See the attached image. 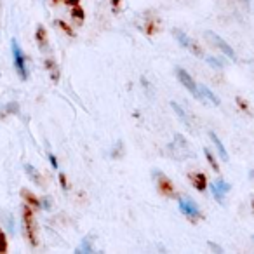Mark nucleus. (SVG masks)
I'll return each instance as SVG.
<instances>
[{
  "label": "nucleus",
  "mask_w": 254,
  "mask_h": 254,
  "mask_svg": "<svg viewBox=\"0 0 254 254\" xmlns=\"http://www.w3.org/2000/svg\"><path fill=\"white\" fill-rule=\"evenodd\" d=\"M155 180H157V187H159V190L162 191L164 195H167V197L174 195V187H173V183H171L169 178H166L162 173H157Z\"/></svg>",
  "instance_id": "8"
},
{
  "label": "nucleus",
  "mask_w": 254,
  "mask_h": 254,
  "mask_svg": "<svg viewBox=\"0 0 254 254\" xmlns=\"http://www.w3.org/2000/svg\"><path fill=\"white\" fill-rule=\"evenodd\" d=\"M171 106H173V110L178 113V117H180V119H181V122L187 124V126H190V117H188V113L185 112V110L181 108V106L178 105V103H171Z\"/></svg>",
  "instance_id": "12"
},
{
  "label": "nucleus",
  "mask_w": 254,
  "mask_h": 254,
  "mask_svg": "<svg viewBox=\"0 0 254 254\" xmlns=\"http://www.w3.org/2000/svg\"><path fill=\"white\" fill-rule=\"evenodd\" d=\"M180 211L190 219H198V218H200V209H198V205L188 197L180 198Z\"/></svg>",
  "instance_id": "6"
},
{
  "label": "nucleus",
  "mask_w": 254,
  "mask_h": 254,
  "mask_svg": "<svg viewBox=\"0 0 254 254\" xmlns=\"http://www.w3.org/2000/svg\"><path fill=\"white\" fill-rule=\"evenodd\" d=\"M11 51H12V58H14L16 71H18V75L23 80H26V78H28V64H26V58H25V54H23L21 47H19L18 40H14V39L11 40Z\"/></svg>",
  "instance_id": "1"
},
{
  "label": "nucleus",
  "mask_w": 254,
  "mask_h": 254,
  "mask_svg": "<svg viewBox=\"0 0 254 254\" xmlns=\"http://www.w3.org/2000/svg\"><path fill=\"white\" fill-rule=\"evenodd\" d=\"M198 99H204V101L211 103V105H214V106H218L219 103H221L218 96H216L209 87H205V85H198Z\"/></svg>",
  "instance_id": "9"
},
{
  "label": "nucleus",
  "mask_w": 254,
  "mask_h": 254,
  "mask_svg": "<svg viewBox=\"0 0 254 254\" xmlns=\"http://www.w3.org/2000/svg\"><path fill=\"white\" fill-rule=\"evenodd\" d=\"M240 2H244L246 5H249V4H251V0H240Z\"/></svg>",
  "instance_id": "26"
},
{
  "label": "nucleus",
  "mask_w": 254,
  "mask_h": 254,
  "mask_svg": "<svg viewBox=\"0 0 254 254\" xmlns=\"http://www.w3.org/2000/svg\"><path fill=\"white\" fill-rule=\"evenodd\" d=\"M75 253H94V249H92L91 247V240H87L85 239L84 242H82V247H77V249H75Z\"/></svg>",
  "instance_id": "14"
},
{
  "label": "nucleus",
  "mask_w": 254,
  "mask_h": 254,
  "mask_svg": "<svg viewBox=\"0 0 254 254\" xmlns=\"http://www.w3.org/2000/svg\"><path fill=\"white\" fill-rule=\"evenodd\" d=\"M173 35H174V39L178 40V42L181 44V46L185 47L187 51H190L191 54H195V56H204V53H202V49L198 47V44L195 42V40H191L190 37L187 35L185 32H181V30H178V28H174L173 30Z\"/></svg>",
  "instance_id": "2"
},
{
  "label": "nucleus",
  "mask_w": 254,
  "mask_h": 254,
  "mask_svg": "<svg viewBox=\"0 0 254 254\" xmlns=\"http://www.w3.org/2000/svg\"><path fill=\"white\" fill-rule=\"evenodd\" d=\"M37 40H39L40 47L46 46V30H44V26H39V28H37Z\"/></svg>",
  "instance_id": "16"
},
{
  "label": "nucleus",
  "mask_w": 254,
  "mask_h": 254,
  "mask_svg": "<svg viewBox=\"0 0 254 254\" xmlns=\"http://www.w3.org/2000/svg\"><path fill=\"white\" fill-rule=\"evenodd\" d=\"M119 2H120V0H112V5H113V7H117V5H119Z\"/></svg>",
  "instance_id": "25"
},
{
  "label": "nucleus",
  "mask_w": 254,
  "mask_h": 254,
  "mask_svg": "<svg viewBox=\"0 0 254 254\" xmlns=\"http://www.w3.org/2000/svg\"><path fill=\"white\" fill-rule=\"evenodd\" d=\"M190 181L195 190H198V191H204L205 187H207V180H205L204 174H190Z\"/></svg>",
  "instance_id": "10"
},
{
  "label": "nucleus",
  "mask_w": 254,
  "mask_h": 254,
  "mask_svg": "<svg viewBox=\"0 0 254 254\" xmlns=\"http://www.w3.org/2000/svg\"><path fill=\"white\" fill-rule=\"evenodd\" d=\"M64 2H66L68 5H77L78 4V0H64Z\"/></svg>",
  "instance_id": "23"
},
{
  "label": "nucleus",
  "mask_w": 254,
  "mask_h": 254,
  "mask_svg": "<svg viewBox=\"0 0 254 254\" xmlns=\"http://www.w3.org/2000/svg\"><path fill=\"white\" fill-rule=\"evenodd\" d=\"M25 197H26V200H28L30 204H33V205H37V202H39L35 197H33V195H30V193H25Z\"/></svg>",
  "instance_id": "21"
},
{
  "label": "nucleus",
  "mask_w": 254,
  "mask_h": 254,
  "mask_svg": "<svg viewBox=\"0 0 254 254\" xmlns=\"http://www.w3.org/2000/svg\"><path fill=\"white\" fill-rule=\"evenodd\" d=\"M209 246H211V249H214L216 253H223L221 249H219V247H216V244H212V242H209Z\"/></svg>",
  "instance_id": "22"
},
{
  "label": "nucleus",
  "mask_w": 254,
  "mask_h": 254,
  "mask_svg": "<svg viewBox=\"0 0 254 254\" xmlns=\"http://www.w3.org/2000/svg\"><path fill=\"white\" fill-rule=\"evenodd\" d=\"M205 37H207L209 42L214 44V46L218 47V49L221 51L223 54H226V56H228L232 61H235V60H237V54H235V51L232 49V46H230V44H226L225 40H223L219 35H216L214 32H205Z\"/></svg>",
  "instance_id": "5"
},
{
  "label": "nucleus",
  "mask_w": 254,
  "mask_h": 254,
  "mask_svg": "<svg viewBox=\"0 0 254 254\" xmlns=\"http://www.w3.org/2000/svg\"><path fill=\"white\" fill-rule=\"evenodd\" d=\"M230 191V183H226L225 180H216L214 183L211 185V193L212 197L216 198V200L219 202V204H223V198H225V195Z\"/></svg>",
  "instance_id": "7"
},
{
  "label": "nucleus",
  "mask_w": 254,
  "mask_h": 254,
  "mask_svg": "<svg viewBox=\"0 0 254 254\" xmlns=\"http://www.w3.org/2000/svg\"><path fill=\"white\" fill-rule=\"evenodd\" d=\"M25 171H26V174H30V178H32V180L35 181L37 185L42 183V180H40V173L33 166H30V164H25Z\"/></svg>",
  "instance_id": "13"
},
{
  "label": "nucleus",
  "mask_w": 254,
  "mask_h": 254,
  "mask_svg": "<svg viewBox=\"0 0 254 254\" xmlns=\"http://www.w3.org/2000/svg\"><path fill=\"white\" fill-rule=\"evenodd\" d=\"M176 77H178V80H180V84L183 85L193 98L198 99V85H197V82L191 78V75L188 73L187 70H183V68H176Z\"/></svg>",
  "instance_id": "3"
},
{
  "label": "nucleus",
  "mask_w": 254,
  "mask_h": 254,
  "mask_svg": "<svg viewBox=\"0 0 254 254\" xmlns=\"http://www.w3.org/2000/svg\"><path fill=\"white\" fill-rule=\"evenodd\" d=\"M209 138H211V141L214 143V146H216V150H218L221 160H225V162H226V160H228V153H226V148H225V145L221 143V139H219L214 132H211V134H209Z\"/></svg>",
  "instance_id": "11"
},
{
  "label": "nucleus",
  "mask_w": 254,
  "mask_h": 254,
  "mask_svg": "<svg viewBox=\"0 0 254 254\" xmlns=\"http://www.w3.org/2000/svg\"><path fill=\"white\" fill-rule=\"evenodd\" d=\"M204 153H205V157H207V162L211 164V167L216 171V173H218V171H219V166H218V162H216V159H214V157H212L211 150H209V148H205V152H204Z\"/></svg>",
  "instance_id": "15"
},
{
  "label": "nucleus",
  "mask_w": 254,
  "mask_h": 254,
  "mask_svg": "<svg viewBox=\"0 0 254 254\" xmlns=\"http://www.w3.org/2000/svg\"><path fill=\"white\" fill-rule=\"evenodd\" d=\"M23 228H25V233H26V237H28L30 244L37 246L35 226H33V212L28 205H25V209H23Z\"/></svg>",
  "instance_id": "4"
},
{
  "label": "nucleus",
  "mask_w": 254,
  "mask_h": 254,
  "mask_svg": "<svg viewBox=\"0 0 254 254\" xmlns=\"http://www.w3.org/2000/svg\"><path fill=\"white\" fill-rule=\"evenodd\" d=\"M205 61H207L211 66H214V68H221L223 66V63L219 60H216V58H212V56H207L205 58Z\"/></svg>",
  "instance_id": "18"
},
{
  "label": "nucleus",
  "mask_w": 254,
  "mask_h": 254,
  "mask_svg": "<svg viewBox=\"0 0 254 254\" xmlns=\"http://www.w3.org/2000/svg\"><path fill=\"white\" fill-rule=\"evenodd\" d=\"M60 180H61V185H63V188H66V181H64V176H63V174H60Z\"/></svg>",
  "instance_id": "24"
},
{
  "label": "nucleus",
  "mask_w": 254,
  "mask_h": 254,
  "mask_svg": "<svg viewBox=\"0 0 254 254\" xmlns=\"http://www.w3.org/2000/svg\"><path fill=\"white\" fill-rule=\"evenodd\" d=\"M46 66L49 68V71H51V75H53V78H54V80H58V71L54 70V63H51V61H47V63H46Z\"/></svg>",
  "instance_id": "19"
},
{
  "label": "nucleus",
  "mask_w": 254,
  "mask_h": 254,
  "mask_svg": "<svg viewBox=\"0 0 254 254\" xmlns=\"http://www.w3.org/2000/svg\"><path fill=\"white\" fill-rule=\"evenodd\" d=\"M49 162H51V166H53L54 169H58V159H56V155L49 153Z\"/></svg>",
  "instance_id": "20"
},
{
  "label": "nucleus",
  "mask_w": 254,
  "mask_h": 254,
  "mask_svg": "<svg viewBox=\"0 0 254 254\" xmlns=\"http://www.w3.org/2000/svg\"><path fill=\"white\" fill-rule=\"evenodd\" d=\"M7 251V240H5L4 232L0 230V253H5Z\"/></svg>",
  "instance_id": "17"
}]
</instances>
